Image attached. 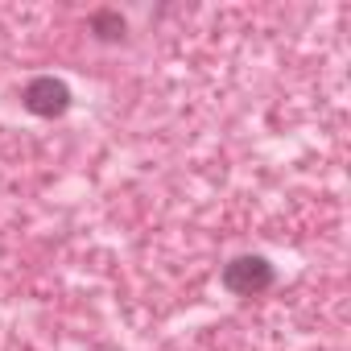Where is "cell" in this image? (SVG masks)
<instances>
[{"instance_id":"1","label":"cell","mask_w":351,"mask_h":351,"mask_svg":"<svg viewBox=\"0 0 351 351\" xmlns=\"http://www.w3.org/2000/svg\"><path fill=\"white\" fill-rule=\"evenodd\" d=\"M219 281H223V289L236 293V298H261V293L273 289L277 273H273V265H269L265 256H236V261L223 265V277H219Z\"/></svg>"},{"instance_id":"3","label":"cell","mask_w":351,"mask_h":351,"mask_svg":"<svg viewBox=\"0 0 351 351\" xmlns=\"http://www.w3.org/2000/svg\"><path fill=\"white\" fill-rule=\"evenodd\" d=\"M87 29L95 34V42H124L128 21H124V13H116V9H95V13L87 17Z\"/></svg>"},{"instance_id":"2","label":"cell","mask_w":351,"mask_h":351,"mask_svg":"<svg viewBox=\"0 0 351 351\" xmlns=\"http://www.w3.org/2000/svg\"><path fill=\"white\" fill-rule=\"evenodd\" d=\"M21 104H25V112H34L42 120H54V116H62L71 108V87L62 79H54V75H38V79L25 83Z\"/></svg>"}]
</instances>
